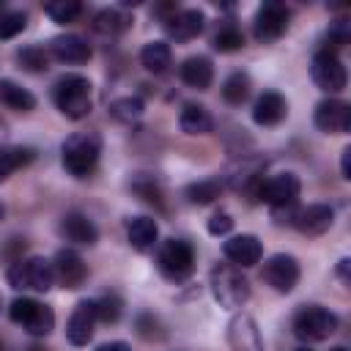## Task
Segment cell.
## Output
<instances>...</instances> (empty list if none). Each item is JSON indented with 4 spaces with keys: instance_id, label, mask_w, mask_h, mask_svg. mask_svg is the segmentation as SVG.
Wrapping results in <instances>:
<instances>
[{
    "instance_id": "obj_1",
    "label": "cell",
    "mask_w": 351,
    "mask_h": 351,
    "mask_svg": "<svg viewBox=\"0 0 351 351\" xmlns=\"http://www.w3.org/2000/svg\"><path fill=\"white\" fill-rule=\"evenodd\" d=\"M101 156V137L96 132H74L60 145V159L69 176L88 178Z\"/></svg>"
},
{
    "instance_id": "obj_2",
    "label": "cell",
    "mask_w": 351,
    "mask_h": 351,
    "mask_svg": "<svg viewBox=\"0 0 351 351\" xmlns=\"http://www.w3.org/2000/svg\"><path fill=\"white\" fill-rule=\"evenodd\" d=\"M52 99H55V107L66 118L80 121L90 112V104H93L90 80L82 74H63L52 88Z\"/></svg>"
},
{
    "instance_id": "obj_3",
    "label": "cell",
    "mask_w": 351,
    "mask_h": 351,
    "mask_svg": "<svg viewBox=\"0 0 351 351\" xmlns=\"http://www.w3.org/2000/svg\"><path fill=\"white\" fill-rule=\"evenodd\" d=\"M8 285L16 288V291H38V293H47L52 285H55V271H52V263L47 258H19L8 266Z\"/></svg>"
},
{
    "instance_id": "obj_4",
    "label": "cell",
    "mask_w": 351,
    "mask_h": 351,
    "mask_svg": "<svg viewBox=\"0 0 351 351\" xmlns=\"http://www.w3.org/2000/svg\"><path fill=\"white\" fill-rule=\"evenodd\" d=\"M337 315L321 304H304L296 310L293 321H291V329L299 340L304 343H321L326 337H332L337 332Z\"/></svg>"
},
{
    "instance_id": "obj_5",
    "label": "cell",
    "mask_w": 351,
    "mask_h": 351,
    "mask_svg": "<svg viewBox=\"0 0 351 351\" xmlns=\"http://www.w3.org/2000/svg\"><path fill=\"white\" fill-rule=\"evenodd\" d=\"M208 285H211L214 299L222 307H230L233 310V307H241L250 299V282H247V277L236 266H230V263H217L211 269Z\"/></svg>"
},
{
    "instance_id": "obj_6",
    "label": "cell",
    "mask_w": 351,
    "mask_h": 351,
    "mask_svg": "<svg viewBox=\"0 0 351 351\" xmlns=\"http://www.w3.org/2000/svg\"><path fill=\"white\" fill-rule=\"evenodd\" d=\"M8 315H11L14 324H19V326H22L27 335H33V337H44V335H49L52 326H55V313H52V307L41 304L38 299H30V296L14 299L11 307H8Z\"/></svg>"
},
{
    "instance_id": "obj_7",
    "label": "cell",
    "mask_w": 351,
    "mask_h": 351,
    "mask_svg": "<svg viewBox=\"0 0 351 351\" xmlns=\"http://www.w3.org/2000/svg\"><path fill=\"white\" fill-rule=\"evenodd\" d=\"M156 266L173 282L186 280L192 274V269H195V250H192V244L184 241V239H167V241H162V247L156 252Z\"/></svg>"
},
{
    "instance_id": "obj_8",
    "label": "cell",
    "mask_w": 351,
    "mask_h": 351,
    "mask_svg": "<svg viewBox=\"0 0 351 351\" xmlns=\"http://www.w3.org/2000/svg\"><path fill=\"white\" fill-rule=\"evenodd\" d=\"M299 192H302V181L296 173H277V176H269L266 181L258 184L255 197L271 208H285V206L296 203Z\"/></svg>"
},
{
    "instance_id": "obj_9",
    "label": "cell",
    "mask_w": 351,
    "mask_h": 351,
    "mask_svg": "<svg viewBox=\"0 0 351 351\" xmlns=\"http://www.w3.org/2000/svg\"><path fill=\"white\" fill-rule=\"evenodd\" d=\"M310 77H313V82H315L321 90H326V93H340V90L346 88V82H348V74H346L343 60H340L335 52H329V49H318V52L313 55Z\"/></svg>"
},
{
    "instance_id": "obj_10",
    "label": "cell",
    "mask_w": 351,
    "mask_h": 351,
    "mask_svg": "<svg viewBox=\"0 0 351 351\" xmlns=\"http://www.w3.org/2000/svg\"><path fill=\"white\" fill-rule=\"evenodd\" d=\"M288 22H291V11L285 8V3H277V0H269L263 3L258 11H255V19H252V33L261 44H269V41H277L285 30H288Z\"/></svg>"
},
{
    "instance_id": "obj_11",
    "label": "cell",
    "mask_w": 351,
    "mask_h": 351,
    "mask_svg": "<svg viewBox=\"0 0 351 351\" xmlns=\"http://www.w3.org/2000/svg\"><path fill=\"white\" fill-rule=\"evenodd\" d=\"M263 282L271 285L277 293H291L299 282V261L293 255H285V252H277L271 255L266 263H263V271H261Z\"/></svg>"
},
{
    "instance_id": "obj_12",
    "label": "cell",
    "mask_w": 351,
    "mask_h": 351,
    "mask_svg": "<svg viewBox=\"0 0 351 351\" xmlns=\"http://www.w3.org/2000/svg\"><path fill=\"white\" fill-rule=\"evenodd\" d=\"M313 123L324 134H346L351 129V107L343 99H324L315 104Z\"/></svg>"
},
{
    "instance_id": "obj_13",
    "label": "cell",
    "mask_w": 351,
    "mask_h": 351,
    "mask_svg": "<svg viewBox=\"0 0 351 351\" xmlns=\"http://www.w3.org/2000/svg\"><path fill=\"white\" fill-rule=\"evenodd\" d=\"M99 315H96V302L82 299L74 304L69 324H66V337L71 346H88V340L93 337V326H96Z\"/></svg>"
},
{
    "instance_id": "obj_14",
    "label": "cell",
    "mask_w": 351,
    "mask_h": 351,
    "mask_svg": "<svg viewBox=\"0 0 351 351\" xmlns=\"http://www.w3.org/2000/svg\"><path fill=\"white\" fill-rule=\"evenodd\" d=\"M228 346L230 351H263V340L258 324L247 313H236L228 324Z\"/></svg>"
},
{
    "instance_id": "obj_15",
    "label": "cell",
    "mask_w": 351,
    "mask_h": 351,
    "mask_svg": "<svg viewBox=\"0 0 351 351\" xmlns=\"http://www.w3.org/2000/svg\"><path fill=\"white\" fill-rule=\"evenodd\" d=\"M206 27V14L197 8H181L165 16V30L173 41H192L203 33Z\"/></svg>"
},
{
    "instance_id": "obj_16",
    "label": "cell",
    "mask_w": 351,
    "mask_h": 351,
    "mask_svg": "<svg viewBox=\"0 0 351 351\" xmlns=\"http://www.w3.org/2000/svg\"><path fill=\"white\" fill-rule=\"evenodd\" d=\"M332 222H335V208L326 203H313L307 208H299L293 211V219H291V225L304 236H321L332 228Z\"/></svg>"
},
{
    "instance_id": "obj_17",
    "label": "cell",
    "mask_w": 351,
    "mask_h": 351,
    "mask_svg": "<svg viewBox=\"0 0 351 351\" xmlns=\"http://www.w3.org/2000/svg\"><path fill=\"white\" fill-rule=\"evenodd\" d=\"M52 271H55V280L60 282V288H69V291L80 288L88 277V266L74 250H58V255L52 261Z\"/></svg>"
},
{
    "instance_id": "obj_18",
    "label": "cell",
    "mask_w": 351,
    "mask_h": 351,
    "mask_svg": "<svg viewBox=\"0 0 351 351\" xmlns=\"http://www.w3.org/2000/svg\"><path fill=\"white\" fill-rule=\"evenodd\" d=\"M222 252L225 258L233 263V266H241V269H250L261 261L263 255V247L258 241V236L252 233H241V236H230L225 244H222Z\"/></svg>"
},
{
    "instance_id": "obj_19",
    "label": "cell",
    "mask_w": 351,
    "mask_h": 351,
    "mask_svg": "<svg viewBox=\"0 0 351 351\" xmlns=\"http://www.w3.org/2000/svg\"><path fill=\"white\" fill-rule=\"evenodd\" d=\"M49 55L60 63H69V66H80V63H88L90 58V44L82 38V36H74V33H66V36H55L49 41Z\"/></svg>"
},
{
    "instance_id": "obj_20",
    "label": "cell",
    "mask_w": 351,
    "mask_h": 351,
    "mask_svg": "<svg viewBox=\"0 0 351 351\" xmlns=\"http://www.w3.org/2000/svg\"><path fill=\"white\" fill-rule=\"evenodd\" d=\"M60 236L71 244H80V247H90L99 241V228L93 225L90 217H85L82 211H69L63 219H60Z\"/></svg>"
},
{
    "instance_id": "obj_21",
    "label": "cell",
    "mask_w": 351,
    "mask_h": 351,
    "mask_svg": "<svg viewBox=\"0 0 351 351\" xmlns=\"http://www.w3.org/2000/svg\"><path fill=\"white\" fill-rule=\"evenodd\" d=\"M288 115V101L277 90H263L252 104V121L258 126H277Z\"/></svg>"
},
{
    "instance_id": "obj_22",
    "label": "cell",
    "mask_w": 351,
    "mask_h": 351,
    "mask_svg": "<svg viewBox=\"0 0 351 351\" xmlns=\"http://www.w3.org/2000/svg\"><path fill=\"white\" fill-rule=\"evenodd\" d=\"M178 74H181L184 85H189L195 90H206L211 85V80H214V66H211V60L206 55H192V58H186L181 63Z\"/></svg>"
},
{
    "instance_id": "obj_23",
    "label": "cell",
    "mask_w": 351,
    "mask_h": 351,
    "mask_svg": "<svg viewBox=\"0 0 351 351\" xmlns=\"http://www.w3.org/2000/svg\"><path fill=\"white\" fill-rule=\"evenodd\" d=\"M156 236H159V228H156V219L151 217H132L126 225V239L137 252H148L156 244Z\"/></svg>"
},
{
    "instance_id": "obj_24",
    "label": "cell",
    "mask_w": 351,
    "mask_h": 351,
    "mask_svg": "<svg viewBox=\"0 0 351 351\" xmlns=\"http://www.w3.org/2000/svg\"><path fill=\"white\" fill-rule=\"evenodd\" d=\"M140 63L145 71L151 74H165L173 63V52H170V44L167 41H148L143 49H140Z\"/></svg>"
},
{
    "instance_id": "obj_25",
    "label": "cell",
    "mask_w": 351,
    "mask_h": 351,
    "mask_svg": "<svg viewBox=\"0 0 351 351\" xmlns=\"http://www.w3.org/2000/svg\"><path fill=\"white\" fill-rule=\"evenodd\" d=\"M0 104L16 112H30L36 107V96L27 88L16 85L14 80H0Z\"/></svg>"
},
{
    "instance_id": "obj_26",
    "label": "cell",
    "mask_w": 351,
    "mask_h": 351,
    "mask_svg": "<svg viewBox=\"0 0 351 351\" xmlns=\"http://www.w3.org/2000/svg\"><path fill=\"white\" fill-rule=\"evenodd\" d=\"M178 126L184 134H208L211 132V115L203 104H186L178 115Z\"/></svg>"
},
{
    "instance_id": "obj_27",
    "label": "cell",
    "mask_w": 351,
    "mask_h": 351,
    "mask_svg": "<svg viewBox=\"0 0 351 351\" xmlns=\"http://www.w3.org/2000/svg\"><path fill=\"white\" fill-rule=\"evenodd\" d=\"M36 159V151L33 148H25V145H3L0 148V184L19 167L30 165Z\"/></svg>"
},
{
    "instance_id": "obj_28",
    "label": "cell",
    "mask_w": 351,
    "mask_h": 351,
    "mask_svg": "<svg viewBox=\"0 0 351 351\" xmlns=\"http://www.w3.org/2000/svg\"><path fill=\"white\" fill-rule=\"evenodd\" d=\"M211 47H214L217 52H236V49H241V47H244V33H241V27H239L236 22L225 19V22L219 25V30L214 33Z\"/></svg>"
},
{
    "instance_id": "obj_29",
    "label": "cell",
    "mask_w": 351,
    "mask_h": 351,
    "mask_svg": "<svg viewBox=\"0 0 351 351\" xmlns=\"http://www.w3.org/2000/svg\"><path fill=\"white\" fill-rule=\"evenodd\" d=\"M16 63L25 69V71H33V74H41L49 69V52L38 44H30V47H22L16 52Z\"/></svg>"
},
{
    "instance_id": "obj_30",
    "label": "cell",
    "mask_w": 351,
    "mask_h": 351,
    "mask_svg": "<svg viewBox=\"0 0 351 351\" xmlns=\"http://www.w3.org/2000/svg\"><path fill=\"white\" fill-rule=\"evenodd\" d=\"M126 27H129V19H126L118 8H104V11H99L96 19H93V30L101 33V36H118V33L126 30Z\"/></svg>"
},
{
    "instance_id": "obj_31",
    "label": "cell",
    "mask_w": 351,
    "mask_h": 351,
    "mask_svg": "<svg viewBox=\"0 0 351 351\" xmlns=\"http://www.w3.org/2000/svg\"><path fill=\"white\" fill-rule=\"evenodd\" d=\"M250 96V74L247 71H233L222 82V99L228 104H241Z\"/></svg>"
},
{
    "instance_id": "obj_32",
    "label": "cell",
    "mask_w": 351,
    "mask_h": 351,
    "mask_svg": "<svg viewBox=\"0 0 351 351\" xmlns=\"http://www.w3.org/2000/svg\"><path fill=\"white\" fill-rule=\"evenodd\" d=\"M219 192H222V184H219L217 178L195 181V184L186 186V197H189V203H195V206H208V203H214V200L219 197Z\"/></svg>"
},
{
    "instance_id": "obj_33",
    "label": "cell",
    "mask_w": 351,
    "mask_h": 351,
    "mask_svg": "<svg viewBox=\"0 0 351 351\" xmlns=\"http://www.w3.org/2000/svg\"><path fill=\"white\" fill-rule=\"evenodd\" d=\"M44 14L58 25H69L82 14V3H77V0H55V3L44 5Z\"/></svg>"
},
{
    "instance_id": "obj_34",
    "label": "cell",
    "mask_w": 351,
    "mask_h": 351,
    "mask_svg": "<svg viewBox=\"0 0 351 351\" xmlns=\"http://www.w3.org/2000/svg\"><path fill=\"white\" fill-rule=\"evenodd\" d=\"M27 27L25 11H0V38H14Z\"/></svg>"
},
{
    "instance_id": "obj_35",
    "label": "cell",
    "mask_w": 351,
    "mask_h": 351,
    "mask_svg": "<svg viewBox=\"0 0 351 351\" xmlns=\"http://www.w3.org/2000/svg\"><path fill=\"white\" fill-rule=\"evenodd\" d=\"M121 313H123V302H121L115 293H104V296L96 302V315H99V321H104V324H115V321L121 318Z\"/></svg>"
},
{
    "instance_id": "obj_36",
    "label": "cell",
    "mask_w": 351,
    "mask_h": 351,
    "mask_svg": "<svg viewBox=\"0 0 351 351\" xmlns=\"http://www.w3.org/2000/svg\"><path fill=\"white\" fill-rule=\"evenodd\" d=\"M110 112H112V118H118V121H134V118L143 115V101H140L137 96H126V99L112 101Z\"/></svg>"
},
{
    "instance_id": "obj_37",
    "label": "cell",
    "mask_w": 351,
    "mask_h": 351,
    "mask_svg": "<svg viewBox=\"0 0 351 351\" xmlns=\"http://www.w3.org/2000/svg\"><path fill=\"white\" fill-rule=\"evenodd\" d=\"M348 38H351V27H348V22H346V19H335V22H329V30H326V41H329V44H326L324 49L335 52V49L346 47Z\"/></svg>"
},
{
    "instance_id": "obj_38",
    "label": "cell",
    "mask_w": 351,
    "mask_h": 351,
    "mask_svg": "<svg viewBox=\"0 0 351 351\" xmlns=\"http://www.w3.org/2000/svg\"><path fill=\"white\" fill-rule=\"evenodd\" d=\"M137 332H140V337H145V340H162V337H165L159 318H154L151 313L137 315Z\"/></svg>"
},
{
    "instance_id": "obj_39",
    "label": "cell",
    "mask_w": 351,
    "mask_h": 351,
    "mask_svg": "<svg viewBox=\"0 0 351 351\" xmlns=\"http://www.w3.org/2000/svg\"><path fill=\"white\" fill-rule=\"evenodd\" d=\"M233 230V217L228 211H217L211 219H208V233L211 236H225Z\"/></svg>"
},
{
    "instance_id": "obj_40",
    "label": "cell",
    "mask_w": 351,
    "mask_h": 351,
    "mask_svg": "<svg viewBox=\"0 0 351 351\" xmlns=\"http://www.w3.org/2000/svg\"><path fill=\"white\" fill-rule=\"evenodd\" d=\"M134 192H137L145 203H162V192H159V186H156L154 181H145V178L134 181Z\"/></svg>"
},
{
    "instance_id": "obj_41",
    "label": "cell",
    "mask_w": 351,
    "mask_h": 351,
    "mask_svg": "<svg viewBox=\"0 0 351 351\" xmlns=\"http://www.w3.org/2000/svg\"><path fill=\"white\" fill-rule=\"evenodd\" d=\"M96 351H132V346L123 340H110V343H101Z\"/></svg>"
},
{
    "instance_id": "obj_42",
    "label": "cell",
    "mask_w": 351,
    "mask_h": 351,
    "mask_svg": "<svg viewBox=\"0 0 351 351\" xmlns=\"http://www.w3.org/2000/svg\"><path fill=\"white\" fill-rule=\"evenodd\" d=\"M340 173H343V178H351V148H343V156H340Z\"/></svg>"
},
{
    "instance_id": "obj_43",
    "label": "cell",
    "mask_w": 351,
    "mask_h": 351,
    "mask_svg": "<svg viewBox=\"0 0 351 351\" xmlns=\"http://www.w3.org/2000/svg\"><path fill=\"white\" fill-rule=\"evenodd\" d=\"M348 263H351V261H348V258H343V261H340V266H337V271H340L343 282H348Z\"/></svg>"
},
{
    "instance_id": "obj_44",
    "label": "cell",
    "mask_w": 351,
    "mask_h": 351,
    "mask_svg": "<svg viewBox=\"0 0 351 351\" xmlns=\"http://www.w3.org/2000/svg\"><path fill=\"white\" fill-rule=\"evenodd\" d=\"M25 351H44L41 346H30V348H25Z\"/></svg>"
},
{
    "instance_id": "obj_45",
    "label": "cell",
    "mask_w": 351,
    "mask_h": 351,
    "mask_svg": "<svg viewBox=\"0 0 351 351\" xmlns=\"http://www.w3.org/2000/svg\"><path fill=\"white\" fill-rule=\"evenodd\" d=\"M3 214H5V206H3V200H0V219H3Z\"/></svg>"
},
{
    "instance_id": "obj_46",
    "label": "cell",
    "mask_w": 351,
    "mask_h": 351,
    "mask_svg": "<svg viewBox=\"0 0 351 351\" xmlns=\"http://www.w3.org/2000/svg\"><path fill=\"white\" fill-rule=\"evenodd\" d=\"M332 351H346V348H343V346H335V348H332Z\"/></svg>"
},
{
    "instance_id": "obj_47",
    "label": "cell",
    "mask_w": 351,
    "mask_h": 351,
    "mask_svg": "<svg viewBox=\"0 0 351 351\" xmlns=\"http://www.w3.org/2000/svg\"><path fill=\"white\" fill-rule=\"evenodd\" d=\"M296 351H310V348H296Z\"/></svg>"
},
{
    "instance_id": "obj_48",
    "label": "cell",
    "mask_w": 351,
    "mask_h": 351,
    "mask_svg": "<svg viewBox=\"0 0 351 351\" xmlns=\"http://www.w3.org/2000/svg\"><path fill=\"white\" fill-rule=\"evenodd\" d=\"M0 351H3V343H0Z\"/></svg>"
}]
</instances>
